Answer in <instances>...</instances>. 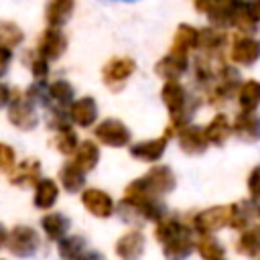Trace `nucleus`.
Returning a JSON list of instances; mask_svg holds the SVG:
<instances>
[{"label":"nucleus","instance_id":"obj_2","mask_svg":"<svg viewBox=\"0 0 260 260\" xmlns=\"http://www.w3.org/2000/svg\"><path fill=\"white\" fill-rule=\"evenodd\" d=\"M230 221H232V203L213 205L195 213L191 219V228L197 236H213L215 232L230 228Z\"/></svg>","mask_w":260,"mask_h":260},{"label":"nucleus","instance_id":"obj_4","mask_svg":"<svg viewBox=\"0 0 260 260\" xmlns=\"http://www.w3.org/2000/svg\"><path fill=\"white\" fill-rule=\"evenodd\" d=\"M8 122L22 132L35 130L39 124V114L35 110V104L28 102V98L22 95L20 91H12V100L8 106Z\"/></svg>","mask_w":260,"mask_h":260},{"label":"nucleus","instance_id":"obj_21","mask_svg":"<svg viewBox=\"0 0 260 260\" xmlns=\"http://www.w3.org/2000/svg\"><path fill=\"white\" fill-rule=\"evenodd\" d=\"M100 162V146L93 140H81L75 154H73V165L79 167L83 173H89L98 167Z\"/></svg>","mask_w":260,"mask_h":260},{"label":"nucleus","instance_id":"obj_18","mask_svg":"<svg viewBox=\"0 0 260 260\" xmlns=\"http://www.w3.org/2000/svg\"><path fill=\"white\" fill-rule=\"evenodd\" d=\"M197 45H199V30L195 26L183 22L175 30V37H173V43H171V51L169 53L189 57V51L191 49H197Z\"/></svg>","mask_w":260,"mask_h":260},{"label":"nucleus","instance_id":"obj_1","mask_svg":"<svg viewBox=\"0 0 260 260\" xmlns=\"http://www.w3.org/2000/svg\"><path fill=\"white\" fill-rule=\"evenodd\" d=\"M177 187V177L171 167L167 165H154L146 175L134 179L124 189V201H140L148 197L160 199V195L171 193Z\"/></svg>","mask_w":260,"mask_h":260},{"label":"nucleus","instance_id":"obj_27","mask_svg":"<svg viewBox=\"0 0 260 260\" xmlns=\"http://www.w3.org/2000/svg\"><path fill=\"white\" fill-rule=\"evenodd\" d=\"M230 26H236L242 32H254L256 22L248 12V4L244 0H232L230 6Z\"/></svg>","mask_w":260,"mask_h":260},{"label":"nucleus","instance_id":"obj_29","mask_svg":"<svg viewBox=\"0 0 260 260\" xmlns=\"http://www.w3.org/2000/svg\"><path fill=\"white\" fill-rule=\"evenodd\" d=\"M57 250L61 260H79L87 252V244L81 236L71 234V236H65L61 242H57Z\"/></svg>","mask_w":260,"mask_h":260},{"label":"nucleus","instance_id":"obj_15","mask_svg":"<svg viewBox=\"0 0 260 260\" xmlns=\"http://www.w3.org/2000/svg\"><path fill=\"white\" fill-rule=\"evenodd\" d=\"M69 118L79 128H89L98 120V104L91 95L77 98L69 108Z\"/></svg>","mask_w":260,"mask_h":260},{"label":"nucleus","instance_id":"obj_24","mask_svg":"<svg viewBox=\"0 0 260 260\" xmlns=\"http://www.w3.org/2000/svg\"><path fill=\"white\" fill-rule=\"evenodd\" d=\"M230 134H234V130H232V124L225 114H215L209 120V124L205 126V136H207L209 144L221 146L230 138Z\"/></svg>","mask_w":260,"mask_h":260},{"label":"nucleus","instance_id":"obj_38","mask_svg":"<svg viewBox=\"0 0 260 260\" xmlns=\"http://www.w3.org/2000/svg\"><path fill=\"white\" fill-rule=\"evenodd\" d=\"M195 79L199 83H209L213 79V69H211V65H209L207 59H201L199 57L195 61Z\"/></svg>","mask_w":260,"mask_h":260},{"label":"nucleus","instance_id":"obj_16","mask_svg":"<svg viewBox=\"0 0 260 260\" xmlns=\"http://www.w3.org/2000/svg\"><path fill=\"white\" fill-rule=\"evenodd\" d=\"M189 69V57L169 53L162 59L156 61L154 73L165 81H179V77Z\"/></svg>","mask_w":260,"mask_h":260},{"label":"nucleus","instance_id":"obj_44","mask_svg":"<svg viewBox=\"0 0 260 260\" xmlns=\"http://www.w3.org/2000/svg\"><path fill=\"white\" fill-rule=\"evenodd\" d=\"M256 215L260 217V203H258V207H256Z\"/></svg>","mask_w":260,"mask_h":260},{"label":"nucleus","instance_id":"obj_9","mask_svg":"<svg viewBox=\"0 0 260 260\" xmlns=\"http://www.w3.org/2000/svg\"><path fill=\"white\" fill-rule=\"evenodd\" d=\"M177 142L181 146V150L185 154H191V156H197V154H203L209 146V140L205 136V128L201 126H195V124H187L183 126L179 132H177Z\"/></svg>","mask_w":260,"mask_h":260},{"label":"nucleus","instance_id":"obj_11","mask_svg":"<svg viewBox=\"0 0 260 260\" xmlns=\"http://www.w3.org/2000/svg\"><path fill=\"white\" fill-rule=\"evenodd\" d=\"M37 51L47 59V61H55L59 59L65 51H67V37L63 35L61 28H53V26H47L39 39V45H37Z\"/></svg>","mask_w":260,"mask_h":260},{"label":"nucleus","instance_id":"obj_47","mask_svg":"<svg viewBox=\"0 0 260 260\" xmlns=\"http://www.w3.org/2000/svg\"><path fill=\"white\" fill-rule=\"evenodd\" d=\"M221 260H223V258H221Z\"/></svg>","mask_w":260,"mask_h":260},{"label":"nucleus","instance_id":"obj_12","mask_svg":"<svg viewBox=\"0 0 260 260\" xmlns=\"http://www.w3.org/2000/svg\"><path fill=\"white\" fill-rule=\"evenodd\" d=\"M169 138L171 136L165 132L162 136H156L150 140H140V142L130 146V156H134L136 160H142V162H156L158 158H162L167 144H169Z\"/></svg>","mask_w":260,"mask_h":260},{"label":"nucleus","instance_id":"obj_45","mask_svg":"<svg viewBox=\"0 0 260 260\" xmlns=\"http://www.w3.org/2000/svg\"><path fill=\"white\" fill-rule=\"evenodd\" d=\"M256 260H260V256H258V258H256Z\"/></svg>","mask_w":260,"mask_h":260},{"label":"nucleus","instance_id":"obj_34","mask_svg":"<svg viewBox=\"0 0 260 260\" xmlns=\"http://www.w3.org/2000/svg\"><path fill=\"white\" fill-rule=\"evenodd\" d=\"M53 144H55L57 152L69 156V154H75V150H77V146H79V140H77L75 130L69 128V130H63V132H57Z\"/></svg>","mask_w":260,"mask_h":260},{"label":"nucleus","instance_id":"obj_37","mask_svg":"<svg viewBox=\"0 0 260 260\" xmlns=\"http://www.w3.org/2000/svg\"><path fill=\"white\" fill-rule=\"evenodd\" d=\"M248 195L250 201H260V165H256L248 175Z\"/></svg>","mask_w":260,"mask_h":260},{"label":"nucleus","instance_id":"obj_20","mask_svg":"<svg viewBox=\"0 0 260 260\" xmlns=\"http://www.w3.org/2000/svg\"><path fill=\"white\" fill-rule=\"evenodd\" d=\"M75 0H51L45 10V20L53 28H61L73 14Z\"/></svg>","mask_w":260,"mask_h":260},{"label":"nucleus","instance_id":"obj_14","mask_svg":"<svg viewBox=\"0 0 260 260\" xmlns=\"http://www.w3.org/2000/svg\"><path fill=\"white\" fill-rule=\"evenodd\" d=\"M146 238L140 230H130L122 234L116 242V256L120 260H138L144 254Z\"/></svg>","mask_w":260,"mask_h":260},{"label":"nucleus","instance_id":"obj_6","mask_svg":"<svg viewBox=\"0 0 260 260\" xmlns=\"http://www.w3.org/2000/svg\"><path fill=\"white\" fill-rule=\"evenodd\" d=\"M93 136L98 138V142L112 146V148H122L130 142V130L128 126L118 120V118H106L102 120L95 128H93Z\"/></svg>","mask_w":260,"mask_h":260},{"label":"nucleus","instance_id":"obj_31","mask_svg":"<svg viewBox=\"0 0 260 260\" xmlns=\"http://www.w3.org/2000/svg\"><path fill=\"white\" fill-rule=\"evenodd\" d=\"M195 252L203 260H221L223 254H225V248H223V244L215 236H197Z\"/></svg>","mask_w":260,"mask_h":260},{"label":"nucleus","instance_id":"obj_40","mask_svg":"<svg viewBox=\"0 0 260 260\" xmlns=\"http://www.w3.org/2000/svg\"><path fill=\"white\" fill-rule=\"evenodd\" d=\"M10 100H12V89L0 81V108H6L10 106Z\"/></svg>","mask_w":260,"mask_h":260},{"label":"nucleus","instance_id":"obj_28","mask_svg":"<svg viewBox=\"0 0 260 260\" xmlns=\"http://www.w3.org/2000/svg\"><path fill=\"white\" fill-rule=\"evenodd\" d=\"M238 104L242 112H254L260 106V81L248 79L238 89Z\"/></svg>","mask_w":260,"mask_h":260},{"label":"nucleus","instance_id":"obj_41","mask_svg":"<svg viewBox=\"0 0 260 260\" xmlns=\"http://www.w3.org/2000/svg\"><path fill=\"white\" fill-rule=\"evenodd\" d=\"M248 12L254 22H260V0H248Z\"/></svg>","mask_w":260,"mask_h":260},{"label":"nucleus","instance_id":"obj_32","mask_svg":"<svg viewBox=\"0 0 260 260\" xmlns=\"http://www.w3.org/2000/svg\"><path fill=\"white\" fill-rule=\"evenodd\" d=\"M225 43V32L221 28H215V26H207V28H201L199 30V45L197 49L205 51V53H213V51H219Z\"/></svg>","mask_w":260,"mask_h":260},{"label":"nucleus","instance_id":"obj_30","mask_svg":"<svg viewBox=\"0 0 260 260\" xmlns=\"http://www.w3.org/2000/svg\"><path fill=\"white\" fill-rule=\"evenodd\" d=\"M75 89L69 81L65 79H55L49 83V100L57 106V108H71V104L75 102Z\"/></svg>","mask_w":260,"mask_h":260},{"label":"nucleus","instance_id":"obj_7","mask_svg":"<svg viewBox=\"0 0 260 260\" xmlns=\"http://www.w3.org/2000/svg\"><path fill=\"white\" fill-rule=\"evenodd\" d=\"M195 240L193 238V228L185 225L181 232L171 236L167 242H162V256L165 260H187L195 252Z\"/></svg>","mask_w":260,"mask_h":260},{"label":"nucleus","instance_id":"obj_26","mask_svg":"<svg viewBox=\"0 0 260 260\" xmlns=\"http://www.w3.org/2000/svg\"><path fill=\"white\" fill-rule=\"evenodd\" d=\"M59 183L67 193H77L85 185V173L73 162H65L59 169Z\"/></svg>","mask_w":260,"mask_h":260},{"label":"nucleus","instance_id":"obj_33","mask_svg":"<svg viewBox=\"0 0 260 260\" xmlns=\"http://www.w3.org/2000/svg\"><path fill=\"white\" fill-rule=\"evenodd\" d=\"M24 41V32L16 22L0 20V47L14 49Z\"/></svg>","mask_w":260,"mask_h":260},{"label":"nucleus","instance_id":"obj_8","mask_svg":"<svg viewBox=\"0 0 260 260\" xmlns=\"http://www.w3.org/2000/svg\"><path fill=\"white\" fill-rule=\"evenodd\" d=\"M81 203L93 217H100V219H106V217L114 215V211H116V205H114V199L110 197V193L95 189V187L81 191Z\"/></svg>","mask_w":260,"mask_h":260},{"label":"nucleus","instance_id":"obj_19","mask_svg":"<svg viewBox=\"0 0 260 260\" xmlns=\"http://www.w3.org/2000/svg\"><path fill=\"white\" fill-rule=\"evenodd\" d=\"M69 225H71L69 217L59 213V211H51V213L41 217V228H43L45 236L53 242H61L69 232Z\"/></svg>","mask_w":260,"mask_h":260},{"label":"nucleus","instance_id":"obj_22","mask_svg":"<svg viewBox=\"0 0 260 260\" xmlns=\"http://www.w3.org/2000/svg\"><path fill=\"white\" fill-rule=\"evenodd\" d=\"M236 252L242 256H250V258L260 256V225L258 223L240 232V236L236 240Z\"/></svg>","mask_w":260,"mask_h":260},{"label":"nucleus","instance_id":"obj_46","mask_svg":"<svg viewBox=\"0 0 260 260\" xmlns=\"http://www.w3.org/2000/svg\"><path fill=\"white\" fill-rule=\"evenodd\" d=\"M0 260H4V258H0Z\"/></svg>","mask_w":260,"mask_h":260},{"label":"nucleus","instance_id":"obj_5","mask_svg":"<svg viewBox=\"0 0 260 260\" xmlns=\"http://www.w3.org/2000/svg\"><path fill=\"white\" fill-rule=\"evenodd\" d=\"M41 246V238L37 234L35 228L18 223L10 230L8 234V250L16 256V258H28L32 256Z\"/></svg>","mask_w":260,"mask_h":260},{"label":"nucleus","instance_id":"obj_17","mask_svg":"<svg viewBox=\"0 0 260 260\" xmlns=\"http://www.w3.org/2000/svg\"><path fill=\"white\" fill-rule=\"evenodd\" d=\"M234 134L244 142L260 140V116L256 112H240L232 124Z\"/></svg>","mask_w":260,"mask_h":260},{"label":"nucleus","instance_id":"obj_23","mask_svg":"<svg viewBox=\"0 0 260 260\" xmlns=\"http://www.w3.org/2000/svg\"><path fill=\"white\" fill-rule=\"evenodd\" d=\"M59 199V185L55 179H41L35 187V207L39 209H51Z\"/></svg>","mask_w":260,"mask_h":260},{"label":"nucleus","instance_id":"obj_10","mask_svg":"<svg viewBox=\"0 0 260 260\" xmlns=\"http://www.w3.org/2000/svg\"><path fill=\"white\" fill-rule=\"evenodd\" d=\"M230 59L236 65H244V67L256 63L260 59V41L248 35L236 37L230 49Z\"/></svg>","mask_w":260,"mask_h":260},{"label":"nucleus","instance_id":"obj_13","mask_svg":"<svg viewBox=\"0 0 260 260\" xmlns=\"http://www.w3.org/2000/svg\"><path fill=\"white\" fill-rule=\"evenodd\" d=\"M41 160L39 158H24L20 162H16V167L8 173V181L10 185L16 187H37V183L41 181Z\"/></svg>","mask_w":260,"mask_h":260},{"label":"nucleus","instance_id":"obj_36","mask_svg":"<svg viewBox=\"0 0 260 260\" xmlns=\"http://www.w3.org/2000/svg\"><path fill=\"white\" fill-rule=\"evenodd\" d=\"M16 167V152L10 144L0 142V173H10Z\"/></svg>","mask_w":260,"mask_h":260},{"label":"nucleus","instance_id":"obj_25","mask_svg":"<svg viewBox=\"0 0 260 260\" xmlns=\"http://www.w3.org/2000/svg\"><path fill=\"white\" fill-rule=\"evenodd\" d=\"M256 215V207L252 201H238V203H232V221H230V228L232 230H238V232H244L248 230Z\"/></svg>","mask_w":260,"mask_h":260},{"label":"nucleus","instance_id":"obj_42","mask_svg":"<svg viewBox=\"0 0 260 260\" xmlns=\"http://www.w3.org/2000/svg\"><path fill=\"white\" fill-rule=\"evenodd\" d=\"M79 260H106V258H104V254L98 252V250H87Z\"/></svg>","mask_w":260,"mask_h":260},{"label":"nucleus","instance_id":"obj_43","mask_svg":"<svg viewBox=\"0 0 260 260\" xmlns=\"http://www.w3.org/2000/svg\"><path fill=\"white\" fill-rule=\"evenodd\" d=\"M8 234H10V232L0 223V250H2L4 246H8Z\"/></svg>","mask_w":260,"mask_h":260},{"label":"nucleus","instance_id":"obj_3","mask_svg":"<svg viewBox=\"0 0 260 260\" xmlns=\"http://www.w3.org/2000/svg\"><path fill=\"white\" fill-rule=\"evenodd\" d=\"M134 71H136V61L132 57H126V55L112 57L102 67V81L106 87L118 91L134 75Z\"/></svg>","mask_w":260,"mask_h":260},{"label":"nucleus","instance_id":"obj_39","mask_svg":"<svg viewBox=\"0 0 260 260\" xmlns=\"http://www.w3.org/2000/svg\"><path fill=\"white\" fill-rule=\"evenodd\" d=\"M12 61V49H6V47H0V77L8 71V65Z\"/></svg>","mask_w":260,"mask_h":260},{"label":"nucleus","instance_id":"obj_35","mask_svg":"<svg viewBox=\"0 0 260 260\" xmlns=\"http://www.w3.org/2000/svg\"><path fill=\"white\" fill-rule=\"evenodd\" d=\"M26 65H28V71H30L39 81H43V79L47 77V73H49V61H47L37 49L26 55Z\"/></svg>","mask_w":260,"mask_h":260}]
</instances>
